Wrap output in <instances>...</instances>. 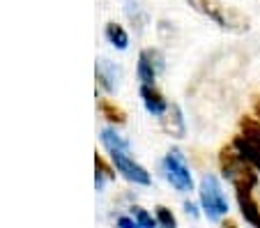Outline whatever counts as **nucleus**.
Segmentation results:
<instances>
[{
  "label": "nucleus",
  "mask_w": 260,
  "mask_h": 228,
  "mask_svg": "<svg viewBox=\"0 0 260 228\" xmlns=\"http://www.w3.org/2000/svg\"><path fill=\"white\" fill-rule=\"evenodd\" d=\"M189 7L198 14L207 16L210 21H214L219 28L228 30V32H246L251 28V19L240 12L237 7L233 5H226V3H221V0H187Z\"/></svg>",
  "instance_id": "obj_1"
},
{
  "label": "nucleus",
  "mask_w": 260,
  "mask_h": 228,
  "mask_svg": "<svg viewBox=\"0 0 260 228\" xmlns=\"http://www.w3.org/2000/svg\"><path fill=\"white\" fill-rule=\"evenodd\" d=\"M219 169L221 175L235 187V191H255L258 187V171L244 157L233 150V145H223L219 150Z\"/></svg>",
  "instance_id": "obj_2"
},
{
  "label": "nucleus",
  "mask_w": 260,
  "mask_h": 228,
  "mask_svg": "<svg viewBox=\"0 0 260 228\" xmlns=\"http://www.w3.org/2000/svg\"><path fill=\"white\" fill-rule=\"evenodd\" d=\"M231 145L260 173V120L255 115H244L240 120V134L233 136Z\"/></svg>",
  "instance_id": "obj_3"
},
{
  "label": "nucleus",
  "mask_w": 260,
  "mask_h": 228,
  "mask_svg": "<svg viewBox=\"0 0 260 228\" xmlns=\"http://www.w3.org/2000/svg\"><path fill=\"white\" fill-rule=\"evenodd\" d=\"M198 203L210 221H221L228 214V199L216 175H203L198 182Z\"/></svg>",
  "instance_id": "obj_4"
},
{
  "label": "nucleus",
  "mask_w": 260,
  "mask_h": 228,
  "mask_svg": "<svg viewBox=\"0 0 260 228\" xmlns=\"http://www.w3.org/2000/svg\"><path fill=\"white\" fill-rule=\"evenodd\" d=\"M161 166H164V175H166V180L171 182L173 189H177V191H182V193H189L193 189L191 169L187 166L184 154H182L177 148L168 150L166 157L161 159Z\"/></svg>",
  "instance_id": "obj_5"
},
{
  "label": "nucleus",
  "mask_w": 260,
  "mask_h": 228,
  "mask_svg": "<svg viewBox=\"0 0 260 228\" xmlns=\"http://www.w3.org/2000/svg\"><path fill=\"white\" fill-rule=\"evenodd\" d=\"M166 67V60L164 53L159 49H143L138 53V64H136V74L141 85H154L157 76L164 72Z\"/></svg>",
  "instance_id": "obj_6"
},
{
  "label": "nucleus",
  "mask_w": 260,
  "mask_h": 228,
  "mask_svg": "<svg viewBox=\"0 0 260 228\" xmlns=\"http://www.w3.org/2000/svg\"><path fill=\"white\" fill-rule=\"evenodd\" d=\"M108 154H111V161H113L115 171L124 180H129L134 184H141V187H150L152 184V175L147 173V169L141 166L138 161H134L127 152H108Z\"/></svg>",
  "instance_id": "obj_7"
},
{
  "label": "nucleus",
  "mask_w": 260,
  "mask_h": 228,
  "mask_svg": "<svg viewBox=\"0 0 260 228\" xmlns=\"http://www.w3.org/2000/svg\"><path fill=\"white\" fill-rule=\"evenodd\" d=\"M159 120H161V129L168 136H173V139H184L187 136V120H184L180 104H171Z\"/></svg>",
  "instance_id": "obj_8"
},
{
  "label": "nucleus",
  "mask_w": 260,
  "mask_h": 228,
  "mask_svg": "<svg viewBox=\"0 0 260 228\" xmlns=\"http://www.w3.org/2000/svg\"><path fill=\"white\" fill-rule=\"evenodd\" d=\"M94 76H97V83L104 92H113L120 81V67H115L111 60L102 58L94 64Z\"/></svg>",
  "instance_id": "obj_9"
},
{
  "label": "nucleus",
  "mask_w": 260,
  "mask_h": 228,
  "mask_svg": "<svg viewBox=\"0 0 260 228\" xmlns=\"http://www.w3.org/2000/svg\"><path fill=\"white\" fill-rule=\"evenodd\" d=\"M141 100H143V106H145V111L150 115H154V118H161L164 113L168 111V100L164 97L161 92H159L154 85H141Z\"/></svg>",
  "instance_id": "obj_10"
},
{
  "label": "nucleus",
  "mask_w": 260,
  "mask_h": 228,
  "mask_svg": "<svg viewBox=\"0 0 260 228\" xmlns=\"http://www.w3.org/2000/svg\"><path fill=\"white\" fill-rule=\"evenodd\" d=\"M240 214L251 228H260V203L253 199V191H235Z\"/></svg>",
  "instance_id": "obj_11"
},
{
  "label": "nucleus",
  "mask_w": 260,
  "mask_h": 228,
  "mask_svg": "<svg viewBox=\"0 0 260 228\" xmlns=\"http://www.w3.org/2000/svg\"><path fill=\"white\" fill-rule=\"evenodd\" d=\"M99 139H102V145L108 150V152H127V150H129V141L124 139V136H120L118 132H115V129H111V127L102 129Z\"/></svg>",
  "instance_id": "obj_12"
},
{
  "label": "nucleus",
  "mask_w": 260,
  "mask_h": 228,
  "mask_svg": "<svg viewBox=\"0 0 260 228\" xmlns=\"http://www.w3.org/2000/svg\"><path fill=\"white\" fill-rule=\"evenodd\" d=\"M104 37L108 40V44H113L115 49L124 51L129 46V35H127V30L122 28L120 23H106V28H104Z\"/></svg>",
  "instance_id": "obj_13"
},
{
  "label": "nucleus",
  "mask_w": 260,
  "mask_h": 228,
  "mask_svg": "<svg viewBox=\"0 0 260 228\" xmlns=\"http://www.w3.org/2000/svg\"><path fill=\"white\" fill-rule=\"evenodd\" d=\"M97 106H99L102 118H106L111 124H124V122H127V113H124L118 104H113L111 100H99Z\"/></svg>",
  "instance_id": "obj_14"
},
{
  "label": "nucleus",
  "mask_w": 260,
  "mask_h": 228,
  "mask_svg": "<svg viewBox=\"0 0 260 228\" xmlns=\"http://www.w3.org/2000/svg\"><path fill=\"white\" fill-rule=\"evenodd\" d=\"M154 217H157L159 228H177V217L166 205H157V208H154Z\"/></svg>",
  "instance_id": "obj_15"
},
{
  "label": "nucleus",
  "mask_w": 260,
  "mask_h": 228,
  "mask_svg": "<svg viewBox=\"0 0 260 228\" xmlns=\"http://www.w3.org/2000/svg\"><path fill=\"white\" fill-rule=\"evenodd\" d=\"M132 217L136 219L143 228H159L157 217H152V214L147 212L145 208H141V205H132Z\"/></svg>",
  "instance_id": "obj_16"
},
{
  "label": "nucleus",
  "mask_w": 260,
  "mask_h": 228,
  "mask_svg": "<svg viewBox=\"0 0 260 228\" xmlns=\"http://www.w3.org/2000/svg\"><path fill=\"white\" fill-rule=\"evenodd\" d=\"M94 171L99 175H104L106 180H115V166H108L102 154H94Z\"/></svg>",
  "instance_id": "obj_17"
},
{
  "label": "nucleus",
  "mask_w": 260,
  "mask_h": 228,
  "mask_svg": "<svg viewBox=\"0 0 260 228\" xmlns=\"http://www.w3.org/2000/svg\"><path fill=\"white\" fill-rule=\"evenodd\" d=\"M115 228H143V226L134 217H118V221H115Z\"/></svg>",
  "instance_id": "obj_18"
},
{
  "label": "nucleus",
  "mask_w": 260,
  "mask_h": 228,
  "mask_svg": "<svg viewBox=\"0 0 260 228\" xmlns=\"http://www.w3.org/2000/svg\"><path fill=\"white\" fill-rule=\"evenodd\" d=\"M184 212L189 214V217H201V210H198V205L193 203V201H184Z\"/></svg>",
  "instance_id": "obj_19"
},
{
  "label": "nucleus",
  "mask_w": 260,
  "mask_h": 228,
  "mask_svg": "<svg viewBox=\"0 0 260 228\" xmlns=\"http://www.w3.org/2000/svg\"><path fill=\"white\" fill-rule=\"evenodd\" d=\"M253 113L260 120V97H253Z\"/></svg>",
  "instance_id": "obj_20"
},
{
  "label": "nucleus",
  "mask_w": 260,
  "mask_h": 228,
  "mask_svg": "<svg viewBox=\"0 0 260 228\" xmlns=\"http://www.w3.org/2000/svg\"><path fill=\"white\" fill-rule=\"evenodd\" d=\"M221 228H240V226H237L233 219H223V221H221Z\"/></svg>",
  "instance_id": "obj_21"
}]
</instances>
